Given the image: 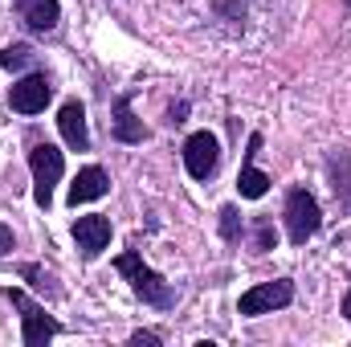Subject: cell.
Listing matches in <instances>:
<instances>
[{"label":"cell","instance_id":"9","mask_svg":"<svg viewBox=\"0 0 351 347\" xmlns=\"http://www.w3.org/2000/svg\"><path fill=\"white\" fill-rule=\"evenodd\" d=\"M131 102H135V90H123L110 106V135L119 143H143L147 139V127H143V119H135Z\"/></svg>","mask_w":351,"mask_h":347},{"label":"cell","instance_id":"13","mask_svg":"<svg viewBox=\"0 0 351 347\" xmlns=\"http://www.w3.org/2000/svg\"><path fill=\"white\" fill-rule=\"evenodd\" d=\"M110 192V176L102 172L98 164H90L82 172L74 176V184H70V204L78 208V204H90V200H98V196H106Z\"/></svg>","mask_w":351,"mask_h":347},{"label":"cell","instance_id":"17","mask_svg":"<svg viewBox=\"0 0 351 347\" xmlns=\"http://www.w3.org/2000/svg\"><path fill=\"white\" fill-rule=\"evenodd\" d=\"M217 217H221V237H225L229 246H237V241H241V233H245V229H241V213H237L233 204H225Z\"/></svg>","mask_w":351,"mask_h":347},{"label":"cell","instance_id":"7","mask_svg":"<svg viewBox=\"0 0 351 347\" xmlns=\"http://www.w3.org/2000/svg\"><path fill=\"white\" fill-rule=\"evenodd\" d=\"M49 98H53V82L45 74H25L16 86L8 90V106L16 115H41Z\"/></svg>","mask_w":351,"mask_h":347},{"label":"cell","instance_id":"22","mask_svg":"<svg viewBox=\"0 0 351 347\" xmlns=\"http://www.w3.org/2000/svg\"><path fill=\"white\" fill-rule=\"evenodd\" d=\"M4 254H12V229L8 225H0V258Z\"/></svg>","mask_w":351,"mask_h":347},{"label":"cell","instance_id":"6","mask_svg":"<svg viewBox=\"0 0 351 347\" xmlns=\"http://www.w3.org/2000/svg\"><path fill=\"white\" fill-rule=\"evenodd\" d=\"M184 168H188L192 180H213V172L221 168V143H217V135H208V131L188 135V143H184Z\"/></svg>","mask_w":351,"mask_h":347},{"label":"cell","instance_id":"14","mask_svg":"<svg viewBox=\"0 0 351 347\" xmlns=\"http://www.w3.org/2000/svg\"><path fill=\"white\" fill-rule=\"evenodd\" d=\"M327 180H331L335 200H339L343 208H351V147L327 152Z\"/></svg>","mask_w":351,"mask_h":347},{"label":"cell","instance_id":"20","mask_svg":"<svg viewBox=\"0 0 351 347\" xmlns=\"http://www.w3.org/2000/svg\"><path fill=\"white\" fill-rule=\"evenodd\" d=\"M131 344H135V347H143V344L156 347V344H160V335H156V331H135V335H131Z\"/></svg>","mask_w":351,"mask_h":347},{"label":"cell","instance_id":"15","mask_svg":"<svg viewBox=\"0 0 351 347\" xmlns=\"http://www.w3.org/2000/svg\"><path fill=\"white\" fill-rule=\"evenodd\" d=\"M21 278H25V282H29L33 290H41V294H49V298H58V294H62V286H58V278H53V274H49L45 265H33V261H29V265H21Z\"/></svg>","mask_w":351,"mask_h":347},{"label":"cell","instance_id":"18","mask_svg":"<svg viewBox=\"0 0 351 347\" xmlns=\"http://www.w3.org/2000/svg\"><path fill=\"white\" fill-rule=\"evenodd\" d=\"M278 246V233L269 221H254V254H269Z\"/></svg>","mask_w":351,"mask_h":347},{"label":"cell","instance_id":"16","mask_svg":"<svg viewBox=\"0 0 351 347\" xmlns=\"http://www.w3.org/2000/svg\"><path fill=\"white\" fill-rule=\"evenodd\" d=\"M33 62H37V53H33L29 45H21V41H12V45L0 49V66H4V70H29Z\"/></svg>","mask_w":351,"mask_h":347},{"label":"cell","instance_id":"24","mask_svg":"<svg viewBox=\"0 0 351 347\" xmlns=\"http://www.w3.org/2000/svg\"><path fill=\"white\" fill-rule=\"evenodd\" d=\"M348 4H351V0H348Z\"/></svg>","mask_w":351,"mask_h":347},{"label":"cell","instance_id":"12","mask_svg":"<svg viewBox=\"0 0 351 347\" xmlns=\"http://www.w3.org/2000/svg\"><path fill=\"white\" fill-rule=\"evenodd\" d=\"M58 131L66 139L70 152H86L90 147V131H86V106L78 98H70L62 110H58Z\"/></svg>","mask_w":351,"mask_h":347},{"label":"cell","instance_id":"11","mask_svg":"<svg viewBox=\"0 0 351 347\" xmlns=\"http://www.w3.org/2000/svg\"><path fill=\"white\" fill-rule=\"evenodd\" d=\"M12 8H16L21 25L33 29V33H53L58 21H62V4L58 0H12Z\"/></svg>","mask_w":351,"mask_h":347},{"label":"cell","instance_id":"8","mask_svg":"<svg viewBox=\"0 0 351 347\" xmlns=\"http://www.w3.org/2000/svg\"><path fill=\"white\" fill-rule=\"evenodd\" d=\"M258 152H262V135L254 131L250 135V143H245V160H241V176H237V192H241V200H262L265 192H269V176L254 164L258 160Z\"/></svg>","mask_w":351,"mask_h":347},{"label":"cell","instance_id":"19","mask_svg":"<svg viewBox=\"0 0 351 347\" xmlns=\"http://www.w3.org/2000/svg\"><path fill=\"white\" fill-rule=\"evenodd\" d=\"M208 8H213L217 16H225V21H241V25H245V4H241V0H208Z\"/></svg>","mask_w":351,"mask_h":347},{"label":"cell","instance_id":"1","mask_svg":"<svg viewBox=\"0 0 351 347\" xmlns=\"http://www.w3.org/2000/svg\"><path fill=\"white\" fill-rule=\"evenodd\" d=\"M114 270L131 282V290L147 302V307H156V311H172L176 307V290L172 282H164V274H156L139 250H127V254H119L114 258Z\"/></svg>","mask_w":351,"mask_h":347},{"label":"cell","instance_id":"3","mask_svg":"<svg viewBox=\"0 0 351 347\" xmlns=\"http://www.w3.org/2000/svg\"><path fill=\"white\" fill-rule=\"evenodd\" d=\"M0 294L21 311V339H25V347H45L58 331H62V323H58L53 315H45V307L33 302L25 290H12V286H8V290H0Z\"/></svg>","mask_w":351,"mask_h":347},{"label":"cell","instance_id":"10","mask_svg":"<svg viewBox=\"0 0 351 347\" xmlns=\"http://www.w3.org/2000/svg\"><path fill=\"white\" fill-rule=\"evenodd\" d=\"M74 241H78V250H82V258L94 261L106 246H110V221L102 217V213H90V217H78L74 221Z\"/></svg>","mask_w":351,"mask_h":347},{"label":"cell","instance_id":"21","mask_svg":"<svg viewBox=\"0 0 351 347\" xmlns=\"http://www.w3.org/2000/svg\"><path fill=\"white\" fill-rule=\"evenodd\" d=\"M184 119H188V102H176L172 110H168V123H172V127H180Z\"/></svg>","mask_w":351,"mask_h":347},{"label":"cell","instance_id":"4","mask_svg":"<svg viewBox=\"0 0 351 347\" xmlns=\"http://www.w3.org/2000/svg\"><path fill=\"white\" fill-rule=\"evenodd\" d=\"M29 172H33V200L41 208H49L53 204V188H58V180L66 172L62 152L53 143H33L29 147Z\"/></svg>","mask_w":351,"mask_h":347},{"label":"cell","instance_id":"2","mask_svg":"<svg viewBox=\"0 0 351 347\" xmlns=\"http://www.w3.org/2000/svg\"><path fill=\"white\" fill-rule=\"evenodd\" d=\"M286 237H290V246H306L319 229H323V208H319V200H315V192H306V188H290L286 192Z\"/></svg>","mask_w":351,"mask_h":347},{"label":"cell","instance_id":"23","mask_svg":"<svg viewBox=\"0 0 351 347\" xmlns=\"http://www.w3.org/2000/svg\"><path fill=\"white\" fill-rule=\"evenodd\" d=\"M339 315L351 319V278H348V294H343V307H339Z\"/></svg>","mask_w":351,"mask_h":347},{"label":"cell","instance_id":"5","mask_svg":"<svg viewBox=\"0 0 351 347\" xmlns=\"http://www.w3.org/2000/svg\"><path fill=\"white\" fill-rule=\"evenodd\" d=\"M290 302H294V282H290V278H274V282H258L254 290H245L241 302H237V311L250 315V319H258V315L282 311V307H290Z\"/></svg>","mask_w":351,"mask_h":347}]
</instances>
